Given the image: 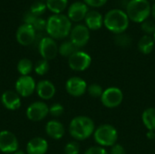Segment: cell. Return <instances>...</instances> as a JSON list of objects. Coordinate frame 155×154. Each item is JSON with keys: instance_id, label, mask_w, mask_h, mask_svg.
I'll return each mask as SVG.
<instances>
[{"instance_id": "1", "label": "cell", "mask_w": 155, "mask_h": 154, "mask_svg": "<svg viewBox=\"0 0 155 154\" xmlns=\"http://www.w3.org/2000/svg\"><path fill=\"white\" fill-rule=\"evenodd\" d=\"M46 32L53 39H64L72 30V22L67 15L63 14L53 15L46 20Z\"/></svg>"}, {"instance_id": "2", "label": "cell", "mask_w": 155, "mask_h": 154, "mask_svg": "<svg viewBox=\"0 0 155 154\" xmlns=\"http://www.w3.org/2000/svg\"><path fill=\"white\" fill-rule=\"evenodd\" d=\"M129 23L130 19L126 12L119 8L109 10L104 17V25L106 29L115 34L125 33Z\"/></svg>"}, {"instance_id": "3", "label": "cell", "mask_w": 155, "mask_h": 154, "mask_svg": "<svg viewBox=\"0 0 155 154\" xmlns=\"http://www.w3.org/2000/svg\"><path fill=\"white\" fill-rule=\"evenodd\" d=\"M95 125L88 116H76L69 124L70 135L76 141H84L94 134Z\"/></svg>"}, {"instance_id": "4", "label": "cell", "mask_w": 155, "mask_h": 154, "mask_svg": "<svg viewBox=\"0 0 155 154\" xmlns=\"http://www.w3.org/2000/svg\"><path fill=\"white\" fill-rule=\"evenodd\" d=\"M125 12L131 21L142 24L151 15L152 5L148 0H130Z\"/></svg>"}, {"instance_id": "5", "label": "cell", "mask_w": 155, "mask_h": 154, "mask_svg": "<svg viewBox=\"0 0 155 154\" xmlns=\"http://www.w3.org/2000/svg\"><path fill=\"white\" fill-rule=\"evenodd\" d=\"M94 138L95 143L101 147H112L117 143L118 132L111 124H102L98 126L94 133Z\"/></svg>"}, {"instance_id": "6", "label": "cell", "mask_w": 155, "mask_h": 154, "mask_svg": "<svg viewBox=\"0 0 155 154\" xmlns=\"http://www.w3.org/2000/svg\"><path fill=\"white\" fill-rule=\"evenodd\" d=\"M92 57L86 52L78 50L68 58L69 67L75 72H83L90 67Z\"/></svg>"}, {"instance_id": "7", "label": "cell", "mask_w": 155, "mask_h": 154, "mask_svg": "<svg viewBox=\"0 0 155 154\" xmlns=\"http://www.w3.org/2000/svg\"><path fill=\"white\" fill-rule=\"evenodd\" d=\"M101 102L107 108H115L119 106L124 100V93L118 87H108L101 96Z\"/></svg>"}, {"instance_id": "8", "label": "cell", "mask_w": 155, "mask_h": 154, "mask_svg": "<svg viewBox=\"0 0 155 154\" xmlns=\"http://www.w3.org/2000/svg\"><path fill=\"white\" fill-rule=\"evenodd\" d=\"M70 41L77 47L81 48L85 46L90 40V30L85 25H76L72 27L70 33Z\"/></svg>"}, {"instance_id": "9", "label": "cell", "mask_w": 155, "mask_h": 154, "mask_svg": "<svg viewBox=\"0 0 155 154\" xmlns=\"http://www.w3.org/2000/svg\"><path fill=\"white\" fill-rule=\"evenodd\" d=\"M39 54L43 59L50 61L56 57L58 54V46L54 39L50 36L43 37L38 44Z\"/></svg>"}, {"instance_id": "10", "label": "cell", "mask_w": 155, "mask_h": 154, "mask_svg": "<svg viewBox=\"0 0 155 154\" xmlns=\"http://www.w3.org/2000/svg\"><path fill=\"white\" fill-rule=\"evenodd\" d=\"M26 117L33 122H40L49 114V106L41 101L32 103L25 111Z\"/></svg>"}, {"instance_id": "11", "label": "cell", "mask_w": 155, "mask_h": 154, "mask_svg": "<svg viewBox=\"0 0 155 154\" xmlns=\"http://www.w3.org/2000/svg\"><path fill=\"white\" fill-rule=\"evenodd\" d=\"M15 92L20 97L31 96L36 89V84L35 79L30 75L20 76L15 82Z\"/></svg>"}, {"instance_id": "12", "label": "cell", "mask_w": 155, "mask_h": 154, "mask_svg": "<svg viewBox=\"0 0 155 154\" xmlns=\"http://www.w3.org/2000/svg\"><path fill=\"white\" fill-rule=\"evenodd\" d=\"M19 143L16 136L6 130L0 132V152L3 153H14L18 151Z\"/></svg>"}, {"instance_id": "13", "label": "cell", "mask_w": 155, "mask_h": 154, "mask_svg": "<svg viewBox=\"0 0 155 154\" xmlns=\"http://www.w3.org/2000/svg\"><path fill=\"white\" fill-rule=\"evenodd\" d=\"M87 87L88 85L86 82L78 76H73L65 83L66 92L73 97L83 96L87 92Z\"/></svg>"}, {"instance_id": "14", "label": "cell", "mask_w": 155, "mask_h": 154, "mask_svg": "<svg viewBox=\"0 0 155 154\" xmlns=\"http://www.w3.org/2000/svg\"><path fill=\"white\" fill-rule=\"evenodd\" d=\"M35 29L31 25L23 24L21 25L17 30H16V40L18 44H20L23 46H27L32 44L36 37Z\"/></svg>"}, {"instance_id": "15", "label": "cell", "mask_w": 155, "mask_h": 154, "mask_svg": "<svg viewBox=\"0 0 155 154\" xmlns=\"http://www.w3.org/2000/svg\"><path fill=\"white\" fill-rule=\"evenodd\" d=\"M88 5L84 2H74L68 7L67 11V16L71 20V22H81L82 20H84L87 13H88Z\"/></svg>"}, {"instance_id": "16", "label": "cell", "mask_w": 155, "mask_h": 154, "mask_svg": "<svg viewBox=\"0 0 155 154\" xmlns=\"http://www.w3.org/2000/svg\"><path fill=\"white\" fill-rule=\"evenodd\" d=\"M1 103L9 111H15L21 107V97L14 91H5L1 95Z\"/></svg>"}, {"instance_id": "17", "label": "cell", "mask_w": 155, "mask_h": 154, "mask_svg": "<svg viewBox=\"0 0 155 154\" xmlns=\"http://www.w3.org/2000/svg\"><path fill=\"white\" fill-rule=\"evenodd\" d=\"M36 93L42 100L52 99L56 92L54 84L48 80H41L36 84Z\"/></svg>"}, {"instance_id": "18", "label": "cell", "mask_w": 155, "mask_h": 154, "mask_svg": "<svg viewBox=\"0 0 155 154\" xmlns=\"http://www.w3.org/2000/svg\"><path fill=\"white\" fill-rule=\"evenodd\" d=\"M47 151H48V143L44 138L35 137L27 143L26 145L27 154H45Z\"/></svg>"}, {"instance_id": "19", "label": "cell", "mask_w": 155, "mask_h": 154, "mask_svg": "<svg viewBox=\"0 0 155 154\" xmlns=\"http://www.w3.org/2000/svg\"><path fill=\"white\" fill-rule=\"evenodd\" d=\"M45 132L50 138L54 140H60L64 137L65 129L61 122L57 120H51L45 125Z\"/></svg>"}, {"instance_id": "20", "label": "cell", "mask_w": 155, "mask_h": 154, "mask_svg": "<svg viewBox=\"0 0 155 154\" xmlns=\"http://www.w3.org/2000/svg\"><path fill=\"white\" fill-rule=\"evenodd\" d=\"M84 22L89 30H99L104 25V16L96 10H90L84 18Z\"/></svg>"}, {"instance_id": "21", "label": "cell", "mask_w": 155, "mask_h": 154, "mask_svg": "<svg viewBox=\"0 0 155 154\" xmlns=\"http://www.w3.org/2000/svg\"><path fill=\"white\" fill-rule=\"evenodd\" d=\"M155 43L153 38L151 35L148 34H144L143 36H142L138 42L137 47L138 50L143 54H149L153 52V48H154Z\"/></svg>"}, {"instance_id": "22", "label": "cell", "mask_w": 155, "mask_h": 154, "mask_svg": "<svg viewBox=\"0 0 155 154\" xmlns=\"http://www.w3.org/2000/svg\"><path fill=\"white\" fill-rule=\"evenodd\" d=\"M142 120L148 131L155 132V108L150 107L143 111Z\"/></svg>"}, {"instance_id": "23", "label": "cell", "mask_w": 155, "mask_h": 154, "mask_svg": "<svg viewBox=\"0 0 155 154\" xmlns=\"http://www.w3.org/2000/svg\"><path fill=\"white\" fill-rule=\"evenodd\" d=\"M46 7L54 15L62 14L68 5V0H46Z\"/></svg>"}, {"instance_id": "24", "label": "cell", "mask_w": 155, "mask_h": 154, "mask_svg": "<svg viewBox=\"0 0 155 154\" xmlns=\"http://www.w3.org/2000/svg\"><path fill=\"white\" fill-rule=\"evenodd\" d=\"M78 50H79V48H77L71 41H64L58 47V53L62 56L68 57V58Z\"/></svg>"}, {"instance_id": "25", "label": "cell", "mask_w": 155, "mask_h": 154, "mask_svg": "<svg viewBox=\"0 0 155 154\" xmlns=\"http://www.w3.org/2000/svg\"><path fill=\"white\" fill-rule=\"evenodd\" d=\"M33 63L31 62V60L27 59V58H23L21 59L18 64H17V71L18 73L21 74V76H25V75H29V74L32 72L33 70Z\"/></svg>"}, {"instance_id": "26", "label": "cell", "mask_w": 155, "mask_h": 154, "mask_svg": "<svg viewBox=\"0 0 155 154\" xmlns=\"http://www.w3.org/2000/svg\"><path fill=\"white\" fill-rule=\"evenodd\" d=\"M114 43L116 45H118L120 47L126 48L132 44V38L129 34H127L125 33H122L119 34H115Z\"/></svg>"}, {"instance_id": "27", "label": "cell", "mask_w": 155, "mask_h": 154, "mask_svg": "<svg viewBox=\"0 0 155 154\" xmlns=\"http://www.w3.org/2000/svg\"><path fill=\"white\" fill-rule=\"evenodd\" d=\"M50 69V65L47 60L41 59L39 60L35 66V72L38 75H45Z\"/></svg>"}, {"instance_id": "28", "label": "cell", "mask_w": 155, "mask_h": 154, "mask_svg": "<svg viewBox=\"0 0 155 154\" xmlns=\"http://www.w3.org/2000/svg\"><path fill=\"white\" fill-rule=\"evenodd\" d=\"M46 9H47V7H46V5L45 3H43V2H35L30 7V12L34 15L40 17V15H42L45 12Z\"/></svg>"}, {"instance_id": "29", "label": "cell", "mask_w": 155, "mask_h": 154, "mask_svg": "<svg viewBox=\"0 0 155 154\" xmlns=\"http://www.w3.org/2000/svg\"><path fill=\"white\" fill-rule=\"evenodd\" d=\"M104 91L103 87L98 84H92L87 87V93L94 98H101Z\"/></svg>"}, {"instance_id": "30", "label": "cell", "mask_w": 155, "mask_h": 154, "mask_svg": "<svg viewBox=\"0 0 155 154\" xmlns=\"http://www.w3.org/2000/svg\"><path fill=\"white\" fill-rule=\"evenodd\" d=\"M141 28L146 34L153 35V34L155 33V23L152 20L147 19L141 24Z\"/></svg>"}, {"instance_id": "31", "label": "cell", "mask_w": 155, "mask_h": 154, "mask_svg": "<svg viewBox=\"0 0 155 154\" xmlns=\"http://www.w3.org/2000/svg\"><path fill=\"white\" fill-rule=\"evenodd\" d=\"M64 108L59 103H54V104H52L49 107V113L52 116H54V117H59V116H61L64 113Z\"/></svg>"}, {"instance_id": "32", "label": "cell", "mask_w": 155, "mask_h": 154, "mask_svg": "<svg viewBox=\"0 0 155 154\" xmlns=\"http://www.w3.org/2000/svg\"><path fill=\"white\" fill-rule=\"evenodd\" d=\"M80 152V145L77 142H70L66 143L64 147L65 154H79Z\"/></svg>"}, {"instance_id": "33", "label": "cell", "mask_w": 155, "mask_h": 154, "mask_svg": "<svg viewBox=\"0 0 155 154\" xmlns=\"http://www.w3.org/2000/svg\"><path fill=\"white\" fill-rule=\"evenodd\" d=\"M84 154H109L107 151L101 146H93L87 149Z\"/></svg>"}, {"instance_id": "34", "label": "cell", "mask_w": 155, "mask_h": 154, "mask_svg": "<svg viewBox=\"0 0 155 154\" xmlns=\"http://www.w3.org/2000/svg\"><path fill=\"white\" fill-rule=\"evenodd\" d=\"M33 27L35 29V31H42L46 29V21L43 19L42 17H37L35 23L33 24Z\"/></svg>"}, {"instance_id": "35", "label": "cell", "mask_w": 155, "mask_h": 154, "mask_svg": "<svg viewBox=\"0 0 155 154\" xmlns=\"http://www.w3.org/2000/svg\"><path fill=\"white\" fill-rule=\"evenodd\" d=\"M108 0H84V3H85L88 6L91 7H102L106 4Z\"/></svg>"}, {"instance_id": "36", "label": "cell", "mask_w": 155, "mask_h": 154, "mask_svg": "<svg viewBox=\"0 0 155 154\" xmlns=\"http://www.w3.org/2000/svg\"><path fill=\"white\" fill-rule=\"evenodd\" d=\"M109 154H126V151L122 144L115 143L114 145H113L111 147Z\"/></svg>"}, {"instance_id": "37", "label": "cell", "mask_w": 155, "mask_h": 154, "mask_svg": "<svg viewBox=\"0 0 155 154\" xmlns=\"http://www.w3.org/2000/svg\"><path fill=\"white\" fill-rule=\"evenodd\" d=\"M38 16H35L30 11L25 13V15H24V24H27V25H33V24L35 23V21L36 20Z\"/></svg>"}, {"instance_id": "38", "label": "cell", "mask_w": 155, "mask_h": 154, "mask_svg": "<svg viewBox=\"0 0 155 154\" xmlns=\"http://www.w3.org/2000/svg\"><path fill=\"white\" fill-rule=\"evenodd\" d=\"M146 137L149 140H153V139H155V132H153V131H148L147 133H146Z\"/></svg>"}, {"instance_id": "39", "label": "cell", "mask_w": 155, "mask_h": 154, "mask_svg": "<svg viewBox=\"0 0 155 154\" xmlns=\"http://www.w3.org/2000/svg\"><path fill=\"white\" fill-rule=\"evenodd\" d=\"M151 15H153V19L155 20V2H154V4L152 5V14H151Z\"/></svg>"}, {"instance_id": "40", "label": "cell", "mask_w": 155, "mask_h": 154, "mask_svg": "<svg viewBox=\"0 0 155 154\" xmlns=\"http://www.w3.org/2000/svg\"><path fill=\"white\" fill-rule=\"evenodd\" d=\"M13 154H25L23 151H16L15 152H14Z\"/></svg>"}, {"instance_id": "41", "label": "cell", "mask_w": 155, "mask_h": 154, "mask_svg": "<svg viewBox=\"0 0 155 154\" xmlns=\"http://www.w3.org/2000/svg\"><path fill=\"white\" fill-rule=\"evenodd\" d=\"M153 40H154V43H155V33L153 34Z\"/></svg>"}, {"instance_id": "42", "label": "cell", "mask_w": 155, "mask_h": 154, "mask_svg": "<svg viewBox=\"0 0 155 154\" xmlns=\"http://www.w3.org/2000/svg\"><path fill=\"white\" fill-rule=\"evenodd\" d=\"M154 1H155V0H154Z\"/></svg>"}]
</instances>
